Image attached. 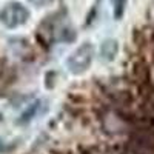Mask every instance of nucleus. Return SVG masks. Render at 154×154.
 Here are the masks:
<instances>
[{
    "instance_id": "nucleus-3",
    "label": "nucleus",
    "mask_w": 154,
    "mask_h": 154,
    "mask_svg": "<svg viewBox=\"0 0 154 154\" xmlns=\"http://www.w3.org/2000/svg\"><path fill=\"white\" fill-rule=\"evenodd\" d=\"M114 2V14H116V17H120L122 16V12H123V8H125V5H126V0H112Z\"/></svg>"
},
{
    "instance_id": "nucleus-2",
    "label": "nucleus",
    "mask_w": 154,
    "mask_h": 154,
    "mask_svg": "<svg viewBox=\"0 0 154 154\" xmlns=\"http://www.w3.org/2000/svg\"><path fill=\"white\" fill-rule=\"evenodd\" d=\"M94 46L91 43H83L77 48L68 59V68L74 74H80L88 69V66L93 62Z\"/></svg>"
},
{
    "instance_id": "nucleus-4",
    "label": "nucleus",
    "mask_w": 154,
    "mask_h": 154,
    "mask_svg": "<svg viewBox=\"0 0 154 154\" xmlns=\"http://www.w3.org/2000/svg\"><path fill=\"white\" fill-rule=\"evenodd\" d=\"M29 2L35 6H45V5H49L53 0H29Z\"/></svg>"
},
{
    "instance_id": "nucleus-1",
    "label": "nucleus",
    "mask_w": 154,
    "mask_h": 154,
    "mask_svg": "<svg viewBox=\"0 0 154 154\" xmlns=\"http://www.w3.org/2000/svg\"><path fill=\"white\" fill-rule=\"evenodd\" d=\"M29 17V11L20 3H8L0 11V22L6 28H17L26 23Z\"/></svg>"
}]
</instances>
